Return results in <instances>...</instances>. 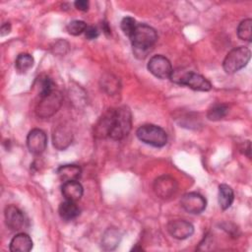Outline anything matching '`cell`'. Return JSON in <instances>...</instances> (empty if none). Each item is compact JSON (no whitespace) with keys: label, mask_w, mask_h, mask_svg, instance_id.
Here are the masks:
<instances>
[{"label":"cell","mask_w":252,"mask_h":252,"mask_svg":"<svg viewBox=\"0 0 252 252\" xmlns=\"http://www.w3.org/2000/svg\"><path fill=\"white\" fill-rule=\"evenodd\" d=\"M129 38L134 55L139 59H144L153 49L158 39V34L156 30L149 25L137 24L134 32Z\"/></svg>","instance_id":"cell-1"},{"label":"cell","mask_w":252,"mask_h":252,"mask_svg":"<svg viewBox=\"0 0 252 252\" xmlns=\"http://www.w3.org/2000/svg\"><path fill=\"white\" fill-rule=\"evenodd\" d=\"M132 128V114L127 106H120L113 109L112 127L109 138L115 141L125 138Z\"/></svg>","instance_id":"cell-2"},{"label":"cell","mask_w":252,"mask_h":252,"mask_svg":"<svg viewBox=\"0 0 252 252\" xmlns=\"http://www.w3.org/2000/svg\"><path fill=\"white\" fill-rule=\"evenodd\" d=\"M170 79L178 85L187 86L195 91L208 92L212 89L211 83L205 77L190 71H183L181 69L172 71Z\"/></svg>","instance_id":"cell-3"},{"label":"cell","mask_w":252,"mask_h":252,"mask_svg":"<svg viewBox=\"0 0 252 252\" xmlns=\"http://www.w3.org/2000/svg\"><path fill=\"white\" fill-rule=\"evenodd\" d=\"M251 57L249 48L245 46H238L231 49L224 57L222 68L227 74H233L247 65Z\"/></svg>","instance_id":"cell-4"},{"label":"cell","mask_w":252,"mask_h":252,"mask_svg":"<svg viewBox=\"0 0 252 252\" xmlns=\"http://www.w3.org/2000/svg\"><path fill=\"white\" fill-rule=\"evenodd\" d=\"M136 135L140 141L153 147L161 148L167 143V134L159 126L154 124H145L140 126Z\"/></svg>","instance_id":"cell-5"},{"label":"cell","mask_w":252,"mask_h":252,"mask_svg":"<svg viewBox=\"0 0 252 252\" xmlns=\"http://www.w3.org/2000/svg\"><path fill=\"white\" fill-rule=\"evenodd\" d=\"M62 94L57 90H53L50 93L40 96V99L35 107V113L40 118H48L59 110L62 105Z\"/></svg>","instance_id":"cell-6"},{"label":"cell","mask_w":252,"mask_h":252,"mask_svg":"<svg viewBox=\"0 0 252 252\" xmlns=\"http://www.w3.org/2000/svg\"><path fill=\"white\" fill-rule=\"evenodd\" d=\"M148 70L159 79H170L173 71L170 61L160 54L155 55L149 60Z\"/></svg>","instance_id":"cell-7"},{"label":"cell","mask_w":252,"mask_h":252,"mask_svg":"<svg viewBox=\"0 0 252 252\" xmlns=\"http://www.w3.org/2000/svg\"><path fill=\"white\" fill-rule=\"evenodd\" d=\"M154 191L161 199L170 198L177 191V182L169 175H161L155 180Z\"/></svg>","instance_id":"cell-8"},{"label":"cell","mask_w":252,"mask_h":252,"mask_svg":"<svg viewBox=\"0 0 252 252\" xmlns=\"http://www.w3.org/2000/svg\"><path fill=\"white\" fill-rule=\"evenodd\" d=\"M180 204L182 208L190 214H201L206 209L207 201L201 194L189 192L182 196Z\"/></svg>","instance_id":"cell-9"},{"label":"cell","mask_w":252,"mask_h":252,"mask_svg":"<svg viewBox=\"0 0 252 252\" xmlns=\"http://www.w3.org/2000/svg\"><path fill=\"white\" fill-rule=\"evenodd\" d=\"M5 220L7 226L12 229L19 231L26 227L27 224V219L24 215V213L16 206L9 205L5 208Z\"/></svg>","instance_id":"cell-10"},{"label":"cell","mask_w":252,"mask_h":252,"mask_svg":"<svg viewBox=\"0 0 252 252\" xmlns=\"http://www.w3.org/2000/svg\"><path fill=\"white\" fill-rule=\"evenodd\" d=\"M27 146L32 154H42L47 146V137L44 131L37 128L30 131L27 137Z\"/></svg>","instance_id":"cell-11"},{"label":"cell","mask_w":252,"mask_h":252,"mask_svg":"<svg viewBox=\"0 0 252 252\" xmlns=\"http://www.w3.org/2000/svg\"><path fill=\"white\" fill-rule=\"evenodd\" d=\"M167 231L176 239H186L194 232V226L185 220H173L167 223Z\"/></svg>","instance_id":"cell-12"},{"label":"cell","mask_w":252,"mask_h":252,"mask_svg":"<svg viewBox=\"0 0 252 252\" xmlns=\"http://www.w3.org/2000/svg\"><path fill=\"white\" fill-rule=\"evenodd\" d=\"M72 139H73L72 131L68 126H65V125H60L56 127L52 135L53 146L60 151H63L66 148H68L72 143Z\"/></svg>","instance_id":"cell-13"},{"label":"cell","mask_w":252,"mask_h":252,"mask_svg":"<svg viewBox=\"0 0 252 252\" xmlns=\"http://www.w3.org/2000/svg\"><path fill=\"white\" fill-rule=\"evenodd\" d=\"M113 119V109L107 110L94 125V136L96 138L109 137Z\"/></svg>","instance_id":"cell-14"},{"label":"cell","mask_w":252,"mask_h":252,"mask_svg":"<svg viewBox=\"0 0 252 252\" xmlns=\"http://www.w3.org/2000/svg\"><path fill=\"white\" fill-rule=\"evenodd\" d=\"M61 193L66 200L77 202L80 200L84 193V188L78 180L63 182L61 186Z\"/></svg>","instance_id":"cell-15"},{"label":"cell","mask_w":252,"mask_h":252,"mask_svg":"<svg viewBox=\"0 0 252 252\" xmlns=\"http://www.w3.org/2000/svg\"><path fill=\"white\" fill-rule=\"evenodd\" d=\"M9 248L12 252H28L32 248V240L29 234L20 232L12 238Z\"/></svg>","instance_id":"cell-16"},{"label":"cell","mask_w":252,"mask_h":252,"mask_svg":"<svg viewBox=\"0 0 252 252\" xmlns=\"http://www.w3.org/2000/svg\"><path fill=\"white\" fill-rule=\"evenodd\" d=\"M56 173L59 179L63 182L78 180L81 176L82 169L79 165L76 164H64L57 168Z\"/></svg>","instance_id":"cell-17"},{"label":"cell","mask_w":252,"mask_h":252,"mask_svg":"<svg viewBox=\"0 0 252 252\" xmlns=\"http://www.w3.org/2000/svg\"><path fill=\"white\" fill-rule=\"evenodd\" d=\"M121 239V233L116 227H109L105 230L101 239V246L104 250L115 249Z\"/></svg>","instance_id":"cell-18"},{"label":"cell","mask_w":252,"mask_h":252,"mask_svg":"<svg viewBox=\"0 0 252 252\" xmlns=\"http://www.w3.org/2000/svg\"><path fill=\"white\" fill-rule=\"evenodd\" d=\"M58 212H59L60 218L63 220L68 221L76 219L80 215L81 211H80V208L77 206L76 202L66 200L59 205Z\"/></svg>","instance_id":"cell-19"},{"label":"cell","mask_w":252,"mask_h":252,"mask_svg":"<svg viewBox=\"0 0 252 252\" xmlns=\"http://www.w3.org/2000/svg\"><path fill=\"white\" fill-rule=\"evenodd\" d=\"M234 199L233 190L227 184H220L219 186V205L222 210L228 209Z\"/></svg>","instance_id":"cell-20"},{"label":"cell","mask_w":252,"mask_h":252,"mask_svg":"<svg viewBox=\"0 0 252 252\" xmlns=\"http://www.w3.org/2000/svg\"><path fill=\"white\" fill-rule=\"evenodd\" d=\"M100 86L104 92L109 94H113L118 92L120 84L119 80L115 76L111 74H105L100 79Z\"/></svg>","instance_id":"cell-21"},{"label":"cell","mask_w":252,"mask_h":252,"mask_svg":"<svg viewBox=\"0 0 252 252\" xmlns=\"http://www.w3.org/2000/svg\"><path fill=\"white\" fill-rule=\"evenodd\" d=\"M228 113V106L223 103H216L212 105L207 112V117L209 120L218 121L222 119Z\"/></svg>","instance_id":"cell-22"},{"label":"cell","mask_w":252,"mask_h":252,"mask_svg":"<svg viewBox=\"0 0 252 252\" xmlns=\"http://www.w3.org/2000/svg\"><path fill=\"white\" fill-rule=\"evenodd\" d=\"M33 57L29 53H21L15 61V67L19 73H26L33 66Z\"/></svg>","instance_id":"cell-23"},{"label":"cell","mask_w":252,"mask_h":252,"mask_svg":"<svg viewBox=\"0 0 252 252\" xmlns=\"http://www.w3.org/2000/svg\"><path fill=\"white\" fill-rule=\"evenodd\" d=\"M252 20L245 19L240 22L237 27V35L240 39L245 41H251L252 39Z\"/></svg>","instance_id":"cell-24"},{"label":"cell","mask_w":252,"mask_h":252,"mask_svg":"<svg viewBox=\"0 0 252 252\" xmlns=\"http://www.w3.org/2000/svg\"><path fill=\"white\" fill-rule=\"evenodd\" d=\"M87 24L84 22V21H81V20H74V21H71L66 29H67V32L72 34V35H79L83 32H85L86 29H87Z\"/></svg>","instance_id":"cell-25"},{"label":"cell","mask_w":252,"mask_h":252,"mask_svg":"<svg viewBox=\"0 0 252 252\" xmlns=\"http://www.w3.org/2000/svg\"><path fill=\"white\" fill-rule=\"evenodd\" d=\"M120 26H121V30H122L123 33L125 35H127L128 37H130L136 29L137 23H136L135 19H133L132 17H125L122 19Z\"/></svg>","instance_id":"cell-26"},{"label":"cell","mask_w":252,"mask_h":252,"mask_svg":"<svg viewBox=\"0 0 252 252\" xmlns=\"http://www.w3.org/2000/svg\"><path fill=\"white\" fill-rule=\"evenodd\" d=\"M51 48H52L53 53L64 55L65 53H67V51L69 49V44L65 40L60 39V40H57Z\"/></svg>","instance_id":"cell-27"},{"label":"cell","mask_w":252,"mask_h":252,"mask_svg":"<svg viewBox=\"0 0 252 252\" xmlns=\"http://www.w3.org/2000/svg\"><path fill=\"white\" fill-rule=\"evenodd\" d=\"M85 35L88 39H94L99 35V32L95 27L88 26L85 31Z\"/></svg>","instance_id":"cell-28"},{"label":"cell","mask_w":252,"mask_h":252,"mask_svg":"<svg viewBox=\"0 0 252 252\" xmlns=\"http://www.w3.org/2000/svg\"><path fill=\"white\" fill-rule=\"evenodd\" d=\"M74 5H75V7H76L78 10L85 12V11H87V10L89 9L90 3H89L88 1H86V0H78V1H76V2L74 3Z\"/></svg>","instance_id":"cell-29"},{"label":"cell","mask_w":252,"mask_h":252,"mask_svg":"<svg viewBox=\"0 0 252 252\" xmlns=\"http://www.w3.org/2000/svg\"><path fill=\"white\" fill-rule=\"evenodd\" d=\"M11 32V25L10 23H4L1 26V35L4 36L6 34H8Z\"/></svg>","instance_id":"cell-30"},{"label":"cell","mask_w":252,"mask_h":252,"mask_svg":"<svg viewBox=\"0 0 252 252\" xmlns=\"http://www.w3.org/2000/svg\"><path fill=\"white\" fill-rule=\"evenodd\" d=\"M102 31L107 33V34H110V29L108 28V25L106 23H102Z\"/></svg>","instance_id":"cell-31"}]
</instances>
